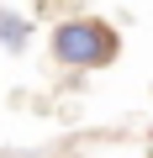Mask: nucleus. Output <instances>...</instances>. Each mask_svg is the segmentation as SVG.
I'll use <instances>...</instances> for the list:
<instances>
[{"label":"nucleus","mask_w":153,"mask_h":158,"mask_svg":"<svg viewBox=\"0 0 153 158\" xmlns=\"http://www.w3.org/2000/svg\"><path fill=\"white\" fill-rule=\"evenodd\" d=\"M48 53L53 63L63 69H111L116 53H121V32L100 16H63L53 32H48Z\"/></svg>","instance_id":"1"},{"label":"nucleus","mask_w":153,"mask_h":158,"mask_svg":"<svg viewBox=\"0 0 153 158\" xmlns=\"http://www.w3.org/2000/svg\"><path fill=\"white\" fill-rule=\"evenodd\" d=\"M32 21L21 16V11H6V6H0V48H6V53H27L32 48Z\"/></svg>","instance_id":"2"}]
</instances>
